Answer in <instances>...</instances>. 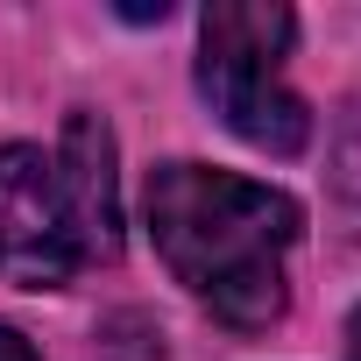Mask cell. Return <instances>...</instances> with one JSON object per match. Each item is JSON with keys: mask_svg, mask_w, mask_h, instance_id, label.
Masks as SVG:
<instances>
[{"mask_svg": "<svg viewBox=\"0 0 361 361\" xmlns=\"http://www.w3.org/2000/svg\"><path fill=\"white\" fill-rule=\"evenodd\" d=\"M305 213L290 192L213 163H163L149 177V241L163 269L234 333H262L283 312V255Z\"/></svg>", "mask_w": 361, "mask_h": 361, "instance_id": "cell-1", "label": "cell"}, {"mask_svg": "<svg viewBox=\"0 0 361 361\" xmlns=\"http://www.w3.org/2000/svg\"><path fill=\"white\" fill-rule=\"evenodd\" d=\"M290 36H298L290 8H269V0H220L199 22V92L241 142L269 156H298L312 142V114L283 85Z\"/></svg>", "mask_w": 361, "mask_h": 361, "instance_id": "cell-2", "label": "cell"}, {"mask_svg": "<svg viewBox=\"0 0 361 361\" xmlns=\"http://www.w3.org/2000/svg\"><path fill=\"white\" fill-rule=\"evenodd\" d=\"M85 269L64 192H57V163L29 142L0 149V276L29 283V290H57Z\"/></svg>", "mask_w": 361, "mask_h": 361, "instance_id": "cell-3", "label": "cell"}, {"mask_svg": "<svg viewBox=\"0 0 361 361\" xmlns=\"http://www.w3.org/2000/svg\"><path fill=\"white\" fill-rule=\"evenodd\" d=\"M57 192L78 234L85 262H114L121 255V185H114V128L99 114H71L64 142H57Z\"/></svg>", "mask_w": 361, "mask_h": 361, "instance_id": "cell-4", "label": "cell"}, {"mask_svg": "<svg viewBox=\"0 0 361 361\" xmlns=\"http://www.w3.org/2000/svg\"><path fill=\"white\" fill-rule=\"evenodd\" d=\"M340 185L361 192V114L347 121V142H340Z\"/></svg>", "mask_w": 361, "mask_h": 361, "instance_id": "cell-5", "label": "cell"}, {"mask_svg": "<svg viewBox=\"0 0 361 361\" xmlns=\"http://www.w3.org/2000/svg\"><path fill=\"white\" fill-rule=\"evenodd\" d=\"M0 361H36V347H29L15 326H0Z\"/></svg>", "mask_w": 361, "mask_h": 361, "instance_id": "cell-6", "label": "cell"}, {"mask_svg": "<svg viewBox=\"0 0 361 361\" xmlns=\"http://www.w3.org/2000/svg\"><path fill=\"white\" fill-rule=\"evenodd\" d=\"M121 15H128V22H163L170 8H163V0H128V8H121Z\"/></svg>", "mask_w": 361, "mask_h": 361, "instance_id": "cell-7", "label": "cell"}, {"mask_svg": "<svg viewBox=\"0 0 361 361\" xmlns=\"http://www.w3.org/2000/svg\"><path fill=\"white\" fill-rule=\"evenodd\" d=\"M347 361H361V312L347 319Z\"/></svg>", "mask_w": 361, "mask_h": 361, "instance_id": "cell-8", "label": "cell"}]
</instances>
